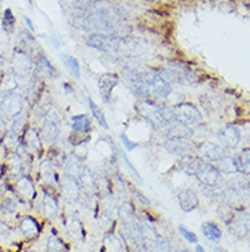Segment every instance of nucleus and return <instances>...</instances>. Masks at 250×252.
<instances>
[{"mask_svg":"<svg viewBox=\"0 0 250 252\" xmlns=\"http://www.w3.org/2000/svg\"><path fill=\"white\" fill-rule=\"evenodd\" d=\"M137 110L138 113L141 114V117L145 118L150 125H153L155 127H166L171 122L168 108L162 107V106H159V104L148 100V99L139 101Z\"/></svg>","mask_w":250,"mask_h":252,"instance_id":"1","label":"nucleus"},{"mask_svg":"<svg viewBox=\"0 0 250 252\" xmlns=\"http://www.w3.org/2000/svg\"><path fill=\"white\" fill-rule=\"evenodd\" d=\"M168 111L171 122H178L190 127L198 125L202 120L201 111L192 103H178L168 108Z\"/></svg>","mask_w":250,"mask_h":252,"instance_id":"2","label":"nucleus"},{"mask_svg":"<svg viewBox=\"0 0 250 252\" xmlns=\"http://www.w3.org/2000/svg\"><path fill=\"white\" fill-rule=\"evenodd\" d=\"M160 76L167 80L171 84H179V85H190L195 84L198 77L194 73L193 70L189 69L188 66L182 64V63H171L167 69L163 70Z\"/></svg>","mask_w":250,"mask_h":252,"instance_id":"3","label":"nucleus"},{"mask_svg":"<svg viewBox=\"0 0 250 252\" xmlns=\"http://www.w3.org/2000/svg\"><path fill=\"white\" fill-rule=\"evenodd\" d=\"M25 110V96L21 92H13V94L1 96L0 100V114L6 118L7 121L13 120L18 117L19 114L24 113Z\"/></svg>","mask_w":250,"mask_h":252,"instance_id":"4","label":"nucleus"},{"mask_svg":"<svg viewBox=\"0 0 250 252\" xmlns=\"http://www.w3.org/2000/svg\"><path fill=\"white\" fill-rule=\"evenodd\" d=\"M86 45L93 50L101 51L106 54H116L120 51V38L115 34L108 33H93L86 38Z\"/></svg>","mask_w":250,"mask_h":252,"instance_id":"5","label":"nucleus"},{"mask_svg":"<svg viewBox=\"0 0 250 252\" xmlns=\"http://www.w3.org/2000/svg\"><path fill=\"white\" fill-rule=\"evenodd\" d=\"M194 176L202 185L209 187V188H216L223 184V174L218 170V167L213 163H208L201 159V162L195 169Z\"/></svg>","mask_w":250,"mask_h":252,"instance_id":"6","label":"nucleus"},{"mask_svg":"<svg viewBox=\"0 0 250 252\" xmlns=\"http://www.w3.org/2000/svg\"><path fill=\"white\" fill-rule=\"evenodd\" d=\"M60 129H62V121L60 117L57 115L55 111H50L44 117L43 121V126H41V140L47 143V144H54L56 143L60 134Z\"/></svg>","mask_w":250,"mask_h":252,"instance_id":"7","label":"nucleus"},{"mask_svg":"<svg viewBox=\"0 0 250 252\" xmlns=\"http://www.w3.org/2000/svg\"><path fill=\"white\" fill-rule=\"evenodd\" d=\"M11 67L14 73H17L19 77H26L34 69V62L26 51L17 50L14 51L11 58Z\"/></svg>","mask_w":250,"mask_h":252,"instance_id":"8","label":"nucleus"},{"mask_svg":"<svg viewBox=\"0 0 250 252\" xmlns=\"http://www.w3.org/2000/svg\"><path fill=\"white\" fill-rule=\"evenodd\" d=\"M218 139H219L220 145L223 148L235 150V148H238V145L241 144L242 133H241V130L238 129L237 126H224V127H222L218 132Z\"/></svg>","mask_w":250,"mask_h":252,"instance_id":"9","label":"nucleus"},{"mask_svg":"<svg viewBox=\"0 0 250 252\" xmlns=\"http://www.w3.org/2000/svg\"><path fill=\"white\" fill-rule=\"evenodd\" d=\"M59 188L62 190L63 196L70 202H77L80 199L81 185L78 183V178L64 173L62 178H59Z\"/></svg>","mask_w":250,"mask_h":252,"instance_id":"10","label":"nucleus"},{"mask_svg":"<svg viewBox=\"0 0 250 252\" xmlns=\"http://www.w3.org/2000/svg\"><path fill=\"white\" fill-rule=\"evenodd\" d=\"M172 92L171 84L164 80L160 74H152L149 82V99H167Z\"/></svg>","mask_w":250,"mask_h":252,"instance_id":"11","label":"nucleus"},{"mask_svg":"<svg viewBox=\"0 0 250 252\" xmlns=\"http://www.w3.org/2000/svg\"><path fill=\"white\" fill-rule=\"evenodd\" d=\"M198 152H200V157L202 158L204 162H208V163H216L218 160H220L225 155L224 148L220 144H216V143H212V141H205L200 145L198 148Z\"/></svg>","mask_w":250,"mask_h":252,"instance_id":"12","label":"nucleus"},{"mask_svg":"<svg viewBox=\"0 0 250 252\" xmlns=\"http://www.w3.org/2000/svg\"><path fill=\"white\" fill-rule=\"evenodd\" d=\"M4 167L8 171V174L14 177L15 180L24 176V169H25V159L22 155H19L18 152L11 151L6 155L4 160Z\"/></svg>","mask_w":250,"mask_h":252,"instance_id":"13","label":"nucleus"},{"mask_svg":"<svg viewBox=\"0 0 250 252\" xmlns=\"http://www.w3.org/2000/svg\"><path fill=\"white\" fill-rule=\"evenodd\" d=\"M189 139H167L164 143V148L166 151L175 155V157H186V155H192V144L188 141Z\"/></svg>","mask_w":250,"mask_h":252,"instance_id":"14","label":"nucleus"},{"mask_svg":"<svg viewBox=\"0 0 250 252\" xmlns=\"http://www.w3.org/2000/svg\"><path fill=\"white\" fill-rule=\"evenodd\" d=\"M119 77L113 73H106L99 78V91L104 103H110L113 88L118 85Z\"/></svg>","mask_w":250,"mask_h":252,"instance_id":"15","label":"nucleus"},{"mask_svg":"<svg viewBox=\"0 0 250 252\" xmlns=\"http://www.w3.org/2000/svg\"><path fill=\"white\" fill-rule=\"evenodd\" d=\"M21 144L24 145V148L28 151V154L38 151L41 148V136H40L37 129L33 126L26 127L25 132L22 134V139H21Z\"/></svg>","mask_w":250,"mask_h":252,"instance_id":"16","label":"nucleus"},{"mask_svg":"<svg viewBox=\"0 0 250 252\" xmlns=\"http://www.w3.org/2000/svg\"><path fill=\"white\" fill-rule=\"evenodd\" d=\"M19 82H21V77L17 73H14L13 70L4 71L0 77V94L4 96L17 92L19 88Z\"/></svg>","mask_w":250,"mask_h":252,"instance_id":"17","label":"nucleus"},{"mask_svg":"<svg viewBox=\"0 0 250 252\" xmlns=\"http://www.w3.org/2000/svg\"><path fill=\"white\" fill-rule=\"evenodd\" d=\"M178 203H179V207L185 213H190V211H193L198 207L200 199L193 189H183L178 193Z\"/></svg>","mask_w":250,"mask_h":252,"instance_id":"18","label":"nucleus"},{"mask_svg":"<svg viewBox=\"0 0 250 252\" xmlns=\"http://www.w3.org/2000/svg\"><path fill=\"white\" fill-rule=\"evenodd\" d=\"M194 134L193 127L182 125L178 122H169L166 126V137L167 139H192Z\"/></svg>","mask_w":250,"mask_h":252,"instance_id":"19","label":"nucleus"},{"mask_svg":"<svg viewBox=\"0 0 250 252\" xmlns=\"http://www.w3.org/2000/svg\"><path fill=\"white\" fill-rule=\"evenodd\" d=\"M138 230H139V236H141L144 246L153 251L157 244V240H159V234H157L156 230L150 226L148 222H139Z\"/></svg>","mask_w":250,"mask_h":252,"instance_id":"20","label":"nucleus"},{"mask_svg":"<svg viewBox=\"0 0 250 252\" xmlns=\"http://www.w3.org/2000/svg\"><path fill=\"white\" fill-rule=\"evenodd\" d=\"M15 189L18 192L19 196L25 197L28 200L33 199L36 196V188H34V184L31 181V178L29 176H21L19 178L15 180Z\"/></svg>","mask_w":250,"mask_h":252,"instance_id":"21","label":"nucleus"},{"mask_svg":"<svg viewBox=\"0 0 250 252\" xmlns=\"http://www.w3.org/2000/svg\"><path fill=\"white\" fill-rule=\"evenodd\" d=\"M40 178H41L45 184L51 185V187H56V185H59V176H57L55 167L51 163L50 159H44V160L40 163Z\"/></svg>","mask_w":250,"mask_h":252,"instance_id":"22","label":"nucleus"},{"mask_svg":"<svg viewBox=\"0 0 250 252\" xmlns=\"http://www.w3.org/2000/svg\"><path fill=\"white\" fill-rule=\"evenodd\" d=\"M19 232L26 239H34L40 233L38 222L33 217H30V215H26L19 222Z\"/></svg>","mask_w":250,"mask_h":252,"instance_id":"23","label":"nucleus"},{"mask_svg":"<svg viewBox=\"0 0 250 252\" xmlns=\"http://www.w3.org/2000/svg\"><path fill=\"white\" fill-rule=\"evenodd\" d=\"M36 70V76L41 77V78H50L54 80L56 77V70L55 67L51 64V62L45 57L38 58L37 63L34 64V69Z\"/></svg>","mask_w":250,"mask_h":252,"instance_id":"24","label":"nucleus"},{"mask_svg":"<svg viewBox=\"0 0 250 252\" xmlns=\"http://www.w3.org/2000/svg\"><path fill=\"white\" fill-rule=\"evenodd\" d=\"M63 169H64V173H66V174H70V176L78 178L80 174L82 173V170H83L81 157H78V155H75V154H71V155L64 160Z\"/></svg>","mask_w":250,"mask_h":252,"instance_id":"25","label":"nucleus"},{"mask_svg":"<svg viewBox=\"0 0 250 252\" xmlns=\"http://www.w3.org/2000/svg\"><path fill=\"white\" fill-rule=\"evenodd\" d=\"M92 121L86 114H78L71 117V129L74 133H89L92 130Z\"/></svg>","mask_w":250,"mask_h":252,"instance_id":"26","label":"nucleus"},{"mask_svg":"<svg viewBox=\"0 0 250 252\" xmlns=\"http://www.w3.org/2000/svg\"><path fill=\"white\" fill-rule=\"evenodd\" d=\"M215 166L218 167L220 173H239V163H238L237 157H228L224 155L220 160H218Z\"/></svg>","mask_w":250,"mask_h":252,"instance_id":"27","label":"nucleus"},{"mask_svg":"<svg viewBox=\"0 0 250 252\" xmlns=\"http://www.w3.org/2000/svg\"><path fill=\"white\" fill-rule=\"evenodd\" d=\"M43 213L50 220L56 218L57 214H59V204H57V200L54 196L50 195V193H44V197H43Z\"/></svg>","mask_w":250,"mask_h":252,"instance_id":"28","label":"nucleus"},{"mask_svg":"<svg viewBox=\"0 0 250 252\" xmlns=\"http://www.w3.org/2000/svg\"><path fill=\"white\" fill-rule=\"evenodd\" d=\"M201 230H202V234L205 236V239L213 241V243H219L223 236L222 229L213 222H204L201 225Z\"/></svg>","mask_w":250,"mask_h":252,"instance_id":"29","label":"nucleus"},{"mask_svg":"<svg viewBox=\"0 0 250 252\" xmlns=\"http://www.w3.org/2000/svg\"><path fill=\"white\" fill-rule=\"evenodd\" d=\"M28 127V117H26L25 113L19 114L18 117H15L11 120V124H10V127H8V132L13 133L15 136L21 137L25 129Z\"/></svg>","mask_w":250,"mask_h":252,"instance_id":"30","label":"nucleus"},{"mask_svg":"<svg viewBox=\"0 0 250 252\" xmlns=\"http://www.w3.org/2000/svg\"><path fill=\"white\" fill-rule=\"evenodd\" d=\"M234 233L239 234L241 237H245L249 234V215L248 213H244L241 217L234 215Z\"/></svg>","mask_w":250,"mask_h":252,"instance_id":"31","label":"nucleus"},{"mask_svg":"<svg viewBox=\"0 0 250 252\" xmlns=\"http://www.w3.org/2000/svg\"><path fill=\"white\" fill-rule=\"evenodd\" d=\"M62 61L63 64H64V67L67 69V71H69L70 74L78 80V78L81 77V67H80L78 61H77L74 57L67 55V54H62Z\"/></svg>","mask_w":250,"mask_h":252,"instance_id":"32","label":"nucleus"},{"mask_svg":"<svg viewBox=\"0 0 250 252\" xmlns=\"http://www.w3.org/2000/svg\"><path fill=\"white\" fill-rule=\"evenodd\" d=\"M78 178H80V185L85 190L93 192L96 189V177H94L93 171H90L89 169H83Z\"/></svg>","mask_w":250,"mask_h":252,"instance_id":"33","label":"nucleus"},{"mask_svg":"<svg viewBox=\"0 0 250 252\" xmlns=\"http://www.w3.org/2000/svg\"><path fill=\"white\" fill-rule=\"evenodd\" d=\"M51 111V99L45 94V96H41L40 99H38L37 104L34 106V110H33V114H34V117L38 118V120H41V118H44L47 114Z\"/></svg>","mask_w":250,"mask_h":252,"instance_id":"34","label":"nucleus"},{"mask_svg":"<svg viewBox=\"0 0 250 252\" xmlns=\"http://www.w3.org/2000/svg\"><path fill=\"white\" fill-rule=\"evenodd\" d=\"M67 232H69L70 237L73 239H81L82 237V222L77 215H70L69 222H67Z\"/></svg>","mask_w":250,"mask_h":252,"instance_id":"35","label":"nucleus"},{"mask_svg":"<svg viewBox=\"0 0 250 252\" xmlns=\"http://www.w3.org/2000/svg\"><path fill=\"white\" fill-rule=\"evenodd\" d=\"M103 252H125L122 241L116 236H108L103 244Z\"/></svg>","mask_w":250,"mask_h":252,"instance_id":"36","label":"nucleus"},{"mask_svg":"<svg viewBox=\"0 0 250 252\" xmlns=\"http://www.w3.org/2000/svg\"><path fill=\"white\" fill-rule=\"evenodd\" d=\"M64 3L73 8L75 11H80V13H85L88 10H92L94 6L93 0H64Z\"/></svg>","mask_w":250,"mask_h":252,"instance_id":"37","label":"nucleus"},{"mask_svg":"<svg viewBox=\"0 0 250 252\" xmlns=\"http://www.w3.org/2000/svg\"><path fill=\"white\" fill-rule=\"evenodd\" d=\"M89 103V108H90V111H92V115H93V118L97 121V124L101 126V127H104L106 130L110 129V126H108V122H107L106 117H104V113L101 111L100 107L94 103L92 99H88Z\"/></svg>","mask_w":250,"mask_h":252,"instance_id":"38","label":"nucleus"},{"mask_svg":"<svg viewBox=\"0 0 250 252\" xmlns=\"http://www.w3.org/2000/svg\"><path fill=\"white\" fill-rule=\"evenodd\" d=\"M48 252H67V246L63 243L62 240L57 237L56 234L51 236L48 239Z\"/></svg>","mask_w":250,"mask_h":252,"instance_id":"39","label":"nucleus"},{"mask_svg":"<svg viewBox=\"0 0 250 252\" xmlns=\"http://www.w3.org/2000/svg\"><path fill=\"white\" fill-rule=\"evenodd\" d=\"M17 211V202L11 197H4L0 202V213L3 215H13Z\"/></svg>","mask_w":250,"mask_h":252,"instance_id":"40","label":"nucleus"},{"mask_svg":"<svg viewBox=\"0 0 250 252\" xmlns=\"http://www.w3.org/2000/svg\"><path fill=\"white\" fill-rule=\"evenodd\" d=\"M14 28H15V17L10 8H6V11L3 14V29L10 33L14 31Z\"/></svg>","mask_w":250,"mask_h":252,"instance_id":"41","label":"nucleus"},{"mask_svg":"<svg viewBox=\"0 0 250 252\" xmlns=\"http://www.w3.org/2000/svg\"><path fill=\"white\" fill-rule=\"evenodd\" d=\"M249 148H245L241 152V155L238 157V163H239V169L245 174H249Z\"/></svg>","mask_w":250,"mask_h":252,"instance_id":"42","label":"nucleus"},{"mask_svg":"<svg viewBox=\"0 0 250 252\" xmlns=\"http://www.w3.org/2000/svg\"><path fill=\"white\" fill-rule=\"evenodd\" d=\"M219 217L220 220H224L225 223H230L234 218V211H232V208L230 204H227V203H223V204H220L219 207Z\"/></svg>","mask_w":250,"mask_h":252,"instance_id":"43","label":"nucleus"},{"mask_svg":"<svg viewBox=\"0 0 250 252\" xmlns=\"http://www.w3.org/2000/svg\"><path fill=\"white\" fill-rule=\"evenodd\" d=\"M119 155L122 157V159H123V163H125L126 167L129 169V173H130V174H132V176L134 177L136 180H137V183H139V184L142 183V178H141V176H139V173H138L137 169H136V167L133 166L132 162L129 160V158L126 157L125 152H123V151H119Z\"/></svg>","mask_w":250,"mask_h":252,"instance_id":"44","label":"nucleus"},{"mask_svg":"<svg viewBox=\"0 0 250 252\" xmlns=\"http://www.w3.org/2000/svg\"><path fill=\"white\" fill-rule=\"evenodd\" d=\"M178 230H179L181 236L186 240V241L192 243V244H197V241H198L197 236H195V233H193L192 230H189L188 227L183 226V225H179V226H178Z\"/></svg>","mask_w":250,"mask_h":252,"instance_id":"45","label":"nucleus"},{"mask_svg":"<svg viewBox=\"0 0 250 252\" xmlns=\"http://www.w3.org/2000/svg\"><path fill=\"white\" fill-rule=\"evenodd\" d=\"M119 139H120L122 144H123V147H125L127 151H133V150H134V148L138 145L137 143H134V141H132V140L129 139L125 133H120V134H119Z\"/></svg>","mask_w":250,"mask_h":252,"instance_id":"46","label":"nucleus"},{"mask_svg":"<svg viewBox=\"0 0 250 252\" xmlns=\"http://www.w3.org/2000/svg\"><path fill=\"white\" fill-rule=\"evenodd\" d=\"M153 251H155V252H169L168 241L159 236L157 244H156V247H155V250H153Z\"/></svg>","mask_w":250,"mask_h":252,"instance_id":"47","label":"nucleus"},{"mask_svg":"<svg viewBox=\"0 0 250 252\" xmlns=\"http://www.w3.org/2000/svg\"><path fill=\"white\" fill-rule=\"evenodd\" d=\"M7 126H8L7 125V120L3 117V115H1V114H0V139H1V137H4V134H6L7 130H8V129H7Z\"/></svg>","mask_w":250,"mask_h":252,"instance_id":"48","label":"nucleus"},{"mask_svg":"<svg viewBox=\"0 0 250 252\" xmlns=\"http://www.w3.org/2000/svg\"><path fill=\"white\" fill-rule=\"evenodd\" d=\"M134 195H136V197H138V200L141 202V204H144V206H149V204H150L149 200H148V199H146V197H145L142 193H139L138 190L136 192V193H134Z\"/></svg>","mask_w":250,"mask_h":252,"instance_id":"49","label":"nucleus"},{"mask_svg":"<svg viewBox=\"0 0 250 252\" xmlns=\"http://www.w3.org/2000/svg\"><path fill=\"white\" fill-rule=\"evenodd\" d=\"M25 24L26 25H28V28H29V31L30 32H34V26H33V24H31V21L29 18H28V17H25Z\"/></svg>","mask_w":250,"mask_h":252,"instance_id":"50","label":"nucleus"},{"mask_svg":"<svg viewBox=\"0 0 250 252\" xmlns=\"http://www.w3.org/2000/svg\"><path fill=\"white\" fill-rule=\"evenodd\" d=\"M62 87L67 91V94H71V92H73V87H70L69 84H63Z\"/></svg>","mask_w":250,"mask_h":252,"instance_id":"51","label":"nucleus"},{"mask_svg":"<svg viewBox=\"0 0 250 252\" xmlns=\"http://www.w3.org/2000/svg\"><path fill=\"white\" fill-rule=\"evenodd\" d=\"M4 171H6V167H4V164L0 162V178L4 176Z\"/></svg>","mask_w":250,"mask_h":252,"instance_id":"52","label":"nucleus"},{"mask_svg":"<svg viewBox=\"0 0 250 252\" xmlns=\"http://www.w3.org/2000/svg\"><path fill=\"white\" fill-rule=\"evenodd\" d=\"M195 252H205V250H204L201 246H197L195 247Z\"/></svg>","mask_w":250,"mask_h":252,"instance_id":"53","label":"nucleus"},{"mask_svg":"<svg viewBox=\"0 0 250 252\" xmlns=\"http://www.w3.org/2000/svg\"><path fill=\"white\" fill-rule=\"evenodd\" d=\"M215 252H227L224 250V248H219V247H216V248H215Z\"/></svg>","mask_w":250,"mask_h":252,"instance_id":"54","label":"nucleus"},{"mask_svg":"<svg viewBox=\"0 0 250 252\" xmlns=\"http://www.w3.org/2000/svg\"><path fill=\"white\" fill-rule=\"evenodd\" d=\"M3 64H4V61H3V58L0 57V71L3 69Z\"/></svg>","mask_w":250,"mask_h":252,"instance_id":"55","label":"nucleus"},{"mask_svg":"<svg viewBox=\"0 0 250 252\" xmlns=\"http://www.w3.org/2000/svg\"><path fill=\"white\" fill-rule=\"evenodd\" d=\"M178 252H188V251H185V250H182V251H178Z\"/></svg>","mask_w":250,"mask_h":252,"instance_id":"56","label":"nucleus"}]
</instances>
